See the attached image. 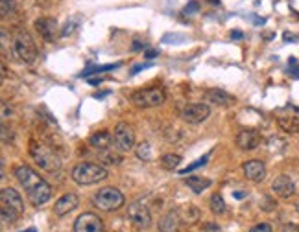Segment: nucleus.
<instances>
[{
  "label": "nucleus",
  "mask_w": 299,
  "mask_h": 232,
  "mask_svg": "<svg viewBox=\"0 0 299 232\" xmlns=\"http://www.w3.org/2000/svg\"><path fill=\"white\" fill-rule=\"evenodd\" d=\"M0 13L2 17H11L17 13L15 0H0Z\"/></svg>",
  "instance_id": "5701e85b"
},
{
  "label": "nucleus",
  "mask_w": 299,
  "mask_h": 232,
  "mask_svg": "<svg viewBox=\"0 0 299 232\" xmlns=\"http://www.w3.org/2000/svg\"><path fill=\"white\" fill-rule=\"evenodd\" d=\"M237 146L244 151H253L261 144V133L257 129H242L237 135Z\"/></svg>",
  "instance_id": "f8f14e48"
},
{
  "label": "nucleus",
  "mask_w": 299,
  "mask_h": 232,
  "mask_svg": "<svg viewBox=\"0 0 299 232\" xmlns=\"http://www.w3.org/2000/svg\"><path fill=\"white\" fill-rule=\"evenodd\" d=\"M135 153H137V157L140 158V160H150V158H152V148H150V144L148 142L138 144Z\"/></svg>",
  "instance_id": "393cba45"
},
{
  "label": "nucleus",
  "mask_w": 299,
  "mask_h": 232,
  "mask_svg": "<svg viewBox=\"0 0 299 232\" xmlns=\"http://www.w3.org/2000/svg\"><path fill=\"white\" fill-rule=\"evenodd\" d=\"M272 190H273V194L277 197H281V199H288L292 195L296 194V184H294V180L288 177V175H279L275 177V180L272 182Z\"/></svg>",
  "instance_id": "4468645a"
},
{
  "label": "nucleus",
  "mask_w": 299,
  "mask_h": 232,
  "mask_svg": "<svg viewBox=\"0 0 299 232\" xmlns=\"http://www.w3.org/2000/svg\"><path fill=\"white\" fill-rule=\"evenodd\" d=\"M131 48H133L135 52H138V50H142V48H144V43H142V41H138V39H135V41H133V46H131Z\"/></svg>",
  "instance_id": "c9c22d12"
},
{
  "label": "nucleus",
  "mask_w": 299,
  "mask_h": 232,
  "mask_svg": "<svg viewBox=\"0 0 299 232\" xmlns=\"http://www.w3.org/2000/svg\"><path fill=\"white\" fill-rule=\"evenodd\" d=\"M275 206H277V203L273 201V199H270V197H264V199L261 201V208L266 210V212H272Z\"/></svg>",
  "instance_id": "2f4dec72"
},
{
  "label": "nucleus",
  "mask_w": 299,
  "mask_h": 232,
  "mask_svg": "<svg viewBox=\"0 0 299 232\" xmlns=\"http://www.w3.org/2000/svg\"><path fill=\"white\" fill-rule=\"evenodd\" d=\"M74 232H104V221L92 212H85L74 221Z\"/></svg>",
  "instance_id": "9b49d317"
},
{
  "label": "nucleus",
  "mask_w": 299,
  "mask_h": 232,
  "mask_svg": "<svg viewBox=\"0 0 299 232\" xmlns=\"http://www.w3.org/2000/svg\"><path fill=\"white\" fill-rule=\"evenodd\" d=\"M242 170H244L245 177L249 180H253V182H261V180H264V177H266V166H264L262 160H257V158L245 160Z\"/></svg>",
  "instance_id": "2eb2a0df"
},
{
  "label": "nucleus",
  "mask_w": 299,
  "mask_h": 232,
  "mask_svg": "<svg viewBox=\"0 0 299 232\" xmlns=\"http://www.w3.org/2000/svg\"><path fill=\"white\" fill-rule=\"evenodd\" d=\"M249 232H272V227H270L268 223H259L255 225V227H251Z\"/></svg>",
  "instance_id": "72a5a7b5"
},
{
  "label": "nucleus",
  "mask_w": 299,
  "mask_h": 232,
  "mask_svg": "<svg viewBox=\"0 0 299 232\" xmlns=\"http://www.w3.org/2000/svg\"><path fill=\"white\" fill-rule=\"evenodd\" d=\"M279 232H299V225L296 223H284Z\"/></svg>",
  "instance_id": "f704fd0d"
},
{
  "label": "nucleus",
  "mask_w": 299,
  "mask_h": 232,
  "mask_svg": "<svg viewBox=\"0 0 299 232\" xmlns=\"http://www.w3.org/2000/svg\"><path fill=\"white\" fill-rule=\"evenodd\" d=\"M198 9H199V4L196 2V0H192V2H189V4L185 6L183 15H192V13H198Z\"/></svg>",
  "instance_id": "7c9ffc66"
},
{
  "label": "nucleus",
  "mask_w": 299,
  "mask_h": 232,
  "mask_svg": "<svg viewBox=\"0 0 299 232\" xmlns=\"http://www.w3.org/2000/svg\"><path fill=\"white\" fill-rule=\"evenodd\" d=\"M209 157H211V153H207V155H203L201 158H198V160H194L192 164H189L185 170H181V175H187L189 172H192V170H196V168H199V166H205L207 164V160H209Z\"/></svg>",
  "instance_id": "cd10ccee"
},
{
  "label": "nucleus",
  "mask_w": 299,
  "mask_h": 232,
  "mask_svg": "<svg viewBox=\"0 0 299 232\" xmlns=\"http://www.w3.org/2000/svg\"><path fill=\"white\" fill-rule=\"evenodd\" d=\"M209 205H211V210H213L215 214H223V212H225V203H223L222 195L220 194L213 195V197H211V201H209Z\"/></svg>",
  "instance_id": "b1692460"
},
{
  "label": "nucleus",
  "mask_w": 299,
  "mask_h": 232,
  "mask_svg": "<svg viewBox=\"0 0 299 232\" xmlns=\"http://www.w3.org/2000/svg\"><path fill=\"white\" fill-rule=\"evenodd\" d=\"M128 217L137 229H148L152 225V214L144 203L135 201L128 205Z\"/></svg>",
  "instance_id": "1a4fd4ad"
},
{
  "label": "nucleus",
  "mask_w": 299,
  "mask_h": 232,
  "mask_svg": "<svg viewBox=\"0 0 299 232\" xmlns=\"http://www.w3.org/2000/svg\"><path fill=\"white\" fill-rule=\"evenodd\" d=\"M24 203L21 194L15 188H2L0 192V214H2V221L8 225H13L23 216Z\"/></svg>",
  "instance_id": "f03ea898"
},
{
  "label": "nucleus",
  "mask_w": 299,
  "mask_h": 232,
  "mask_svg": "<svg viewBox=\"0 0 299 232\" xmlns=\"http://www.w3.org/2000/svg\"><path fill=\"white\" fill-rule=\"evenodd\" d=\"M102 160H104L106 164H120V162H122V157H120V155H116V153L104 151V153H102Z\"/></svg>",
  "instance_id": "c85d7f7f"
},
{
  "label": "nucleus",
  "mask_w": 299,
  "mask_h": 232,
  "mask_svg": "<svg viewBox=\"0 0 299 232\" xmlns=\"http://www.w3.org/2000/svg\"><path fill=\"white\" fill-rule=\"evenodd\" d=\"M209 114H211V109H209L207 103H189L181 111V120L196 126V124L207 120Z\"/></svg>",
  "instance_id": "9d476101"
},
{
  "label": "nucleus",
  "mask_w": 299,
  "mask_h": 232,
  "mask_svg": "<svg viewBox=\"0 0 299 232\" xmlns=\"http://www.w3.org/2000/svg\"><path fill=\"white\" fill-rule=\"evenodd\" d=\"M231 37H233V39H242V37H244V33H242V31H233V33H231Z\"/></svg>",
  "instance_id": "58836bf2"
},
{
  "label": "nucleus",
  "mask_w": 299,
  "mask_h": 232,
  "mask_svg": "<svg viewBox=\"0 0 299 232\" xmlns=\"http://www.w3.org/2000/svg\"><path fill=\"white\" fill-rule=\"evenodd\" d=\"M213 184L211 179L207 177H198V175H194V177H187V186L190 188L194 194H201L205 188H209Z\"/></svg>",
  "instance_id": "412c9836"
},
{
  "label": "nucleus",
  "mask_w": 299,
  "mask_h": 232,
  "mask_svg": "<svg viewBox=\"0 0 299 232\" xmlns=\"http://www.w3.org/2000/svg\"><path fill=\"white\" fill-rule=\"evenodd\" d=\"M35 30L41 37L48 41V43H52L55 37H57V23H55V19H50V17H41L35 21Z\"/></svg>",
  "instance_id": "ddd939ff"
},
{
  "label": "nucleus",
  "mask_w": 299,
  "mask_h": 232,
  "mask_svg": "<svg viewBox=\"0 0 299 232\" xmlns=\"http://www.w3.org/2000/svg\"><path fill=\"white\" fill-rule=\"evenodd\" d=\"M108 175L109 173L104 166L94 164V162H80L72 170V180L82 184V186H89V184L100 182V180L108 179Z\"/></svg>",
  "instance_id": "20e7f679"
},
{
  "label": "nucleus",
  "mask_w": 299,
  "mask_h": 232,
  "mask_svg": "<svg viewBox=\"0 0 299 232\" xmlns=\"http://www.w3.org/2000/svg\"><path fill=\"white\" fill-rule=\"evenodd\" d=\"M124 195L118 188H113V186H106L98 190L94 197H92V203L94 206H98L100 210L104 212H113V210H118L120 206H124Z\"/></svg>",
  "instance_id": "39448f33"
},
{
  "label": "nucleus",
  "mask_w": 299,
  "mask_h": 232,
  "mask_svg": "<svg viewBox=\"0 0 299 232\" xmlns=\"http://www.w3.org/2000/svg\"><path fill=\"white\" fill-rule=\"evenodd\" d=\"M179 225H181V217L177 212H168V214H164L161 217V221H159V231L161 232H177L179 231Z\"/></svg>",
  "instance_id": "a211bd4d"
},
{
  "label": "nucleus",
  "mask_w": 299,
  "mask_h": 232,
  "mask_svg": "<svg viewBox=\"0 0 299 232\" xmlns=\"http://www.w3.org/2000/svg\"><path fill=\"white\" fill-rule=\"evenodd\" d=\"M113 144L120 153H128L135 146V131L130 124L120 122L113 131Z\"/></svg>",
  "instance_id": "6e6552de"
},
{
  "label": "nucleus",
  "mask_w": 299,
  "mask_h": 232,
  "mask_svg": "<svg viewBox=\"0 0 299 232\" xmlns=\"http://www.w3.org/2000/svg\"><path fill=\"white\" fill-rule=\"evenodd\" d=\"M179 162H181V157L176 155V153H166V155H163L161 157V166L164 168V170H168V172L177 170Z\"/></svg>",
  "instance_id": "4be33fe9"
},
{
  "label": "nucleus",
  "mask_w": 299,
  "mask_h": 232,
  "mask_svg": "<svg viewBox=\"0 0 299 232\" xmlns=\"http://www.w3.org/2000/svg\"><path fill=\"white\" fill-rule=\"evenodd\" d=\"M89 144L98 151H108L109 146L113 144V135L109 131H98L89 138Z\"/></svg>",
  "instance_id": "6ab92c4d"
},
{
  "label": "nucleus",
  "mask_w": 299,
  "mask_h": 232,
  "mask_svg": "<svg viewBox=\"0 0 299 232\" xmlns=\"http://www.w3.org/2000/svg\"><path fill=\"white\" fill-rule=\"evenodd\" d=\"M13 173H15L17 180L21 182V186L26 190L28 199L31 201L33 206H41V205H45L52 197V186L45 179H41L30 166L26 164L17 166Z\"/></svg>",
  "instance_id": "f257e3e1"
},
{
  "label": "nucleus",
  "mask_w": 299,
  "mask_h": 232,
  "mask_svg": "<svg viewBox=\"0 0 299 232\" xmlns=\"http://www.w3.org/2000/svg\"><path fill=\"white\" fill-rule=\"evenodd\" d=\"M203 232H222V229L216 221H207L203 223Z\"/></svg>",
  "instance_id": "473e14b6"
},
{
  "label": "nucleus",
  "mask_w": 299,
  "mask_h": 232,
  "mask_svg": "<svg viewBox=\"0 0 299 232\" xmlns=\"http://www.w3.org/2000/svg\"><path fill=\"white\" fill-rule=\"evenodd\" d=\"M150 65H137V67H133L131 68V74H137L138 70H144V68H148Z\"/></svg>",
  "instance_id": "4c0bfd02"
},
{
  "label": "nucleus",
  "mask_w": 299,
  "mask_h": 232,
  "mask_svg": "<svg viewBox=\"0 0 299 232\" xmlns=\"http://www.w3.org/2000/svg\"><path fill=\"white\" fill-rule=\"evenodd\" d=\"M118 65H104V67H89L87 70H83L82 72V77H89V76L92 74H98V72H106V70H113V68H116Z\"/></svg>",
  "instance_id": "bb28decb"
},
{
  "label": "nucleus",
  "mask_w": 299,
  "mask_h": 232,
  "mask_svg": "<svg viewBox=\"0 0 299 232\" xmlns=\"http://www.w3.org/2000/svg\"><path fill=\"white\" fill-rule=\"evenodd\" d=\"M292 76H294V77H299V68H298V70H294V72H292Z\"/></svg>",
  "instance_id": "79ce46f5"
},
{
  "label": "nucleus",
  "mask_w": 299,
  "mask_h": 232,
  "mask_svg": "<svg viewBox=\"0 0 299 232\" xmlns=\"http://www.w3.org/2000/svg\"><path fill=\"white\" fill-rule=\"evenodd\" d=\"M164 92L161 89H142V90H137L131 94V103L138 107V109H150V107H159V105L164 103Z\"/></svg>",
  "instance_id": "0eeeda50"
},
{
  "label": "nucleus",
  "mask_w": 299,
  "mask_h": 232,
  "mask_svg": "<svg viewBox=\"0 0 299 232\" xmlns=\"http://www.w3.org/2000/svg\"><path fill=\"white\" fill-rule=\"evenodd\" d=\"M205 102L213 105H220V107H229L235 103V96H231L229 92L223 89H209L205 92Z\"/></svg>",
  "instance_id": "f3484780"
},
{
  "label": "nucleus",
  "mask_w": 299,
  "mask_h": 232,
  "mask_svg": "<svg viewBox=\"0 0 299 232\" xmlns=\"http://www.w3.org/2000/svg\"><path fill=\"white\" fill-rule=\"evenodd\" d=\"M30 155L31 158L35 160L39 164L41 170H45V172H57L59 168H61V160L57 157V153H55L50 146H46L43 142H37V140H31L30 142Z\"/></svg>",
  "instance_id": "7ed1b4c3"
},
{
  "label": "nucleus",
  "mask_w": 299,
  "mask_h": 232,
  "mask_svg": "<svg viewBox=\"0 0 299 232\" xmlns=\"http://www.w3.org/2000/svg\"><path fill=\"white\" fill-rule=\"evenodd\" d=\"M279 128L288 135H299V118L298 116H279L277 118Z\"/></svg>",
  "instance_id": "aec40b11"
},
{
  "label": "nucleus",
  "mask_w": 299,
  "mask_h": 232,
  "mask_svg": "<svg viewBox=\"0 0 299 232\" xmlns=\"http://www.w3.org/2000/svg\"><path fill=\"white\" fill-rule=\"evenodd\" d=\"M185 35H176V33H168V35H164L163 37V43H174V45H179V43H183L185 41Z\"/></svg>",
  "instance_id": "c756f323"
},
{
  "label": "nucleus",
  "mask_w": 299,
  "mask_h": 232,
  "mask_svg": "<svg viewBox=\"0 0 299 232\" xmlns=\"http://www.w3.org/2000/svg\"><path fill=\"white\" fill-rule=\"evenodd\" d=\"M157 55H159L157 50H146V53H144L146 59H154V57H157Z\"/></svg>",
  "instance_id": "e433bc0d"
},
{
  "label": "nucleus",
  "mask_w": 299,
  "mask_h": 232,
  "mask_svg": "<svg viewBox=\"0 0 299 232\" xmlns=\"http://www.w3.org/2000/svg\"><path fill=\"white\" fill-rule=\"evenodd\" d=\"M23 232H37V231H35V229L31 227V229H28V231H23Z\"/></svg>",
  "instance_id": "37998d69"
},
{
  "label": "nucleus",
  "mask_w": 299,
  "mask_h": 232,
  "mask_svg": "<svg viewBox=\"0 0 299 232\" xmlns=\"http://www.w3.org/2000/svg\"><path fill=\"white\" fill-rule=\"evenodd\" d=\"M235 197H237V199H242V197H245V195H247V192H235Z\"/></svg>",
  "instance_id": "ea45409f"
},
{
  "label": "nucleus",
  "mask_w": 299,
  "mask_h": 232,
  "mask_svg": "<svg viewBox=\"0 0 299 232\" xmlns=\"http://www.w3.org/2000/svg\"><path fill=\"white\" fill-rule=\"evenodd\" d=\"M13 48H15L17 57L26 63V65H31L33 61L37 59V46L33 43V39L30 37L28 31H17L15 39H13Z\"/></svg>",
  "instance_id": "423d86ee"
},
{
  "label": "nucleus",
  "mask_w": 299,
  "mask_h": 232,
  "mask_svg": "<svg viewBox=\"0 0 299 232\" xmlns=\"http://www.w3.org/2000/svg\"><path fill=\"white\" fill-rule=\"evenodd\" d=\"M78 26H80V17H72V19L67 21V24H65V28H63V31H61V37H69V35H72Z\"/></svg>",
  "instance_id": "a878e982"
},
{
  "label": "nucleus",
  "mask_w": 299,
  "mask_h": 232,
  "mask_svg": "<svg viewBox=\"0 0 299 232\" xmlns=\"http://www.w3.org/2000/svg\"><path fill=\"white\" fill-rule=\"evenodd\" d=\"M80 205V199H78L76 194H65L61 195L54 205V214L55 216H67L69 212H72L74 208H78Z\"/></svg>",
  "instance_id": "dca6fc26"
},
{
  "label": "nucleus",
  "mask_w": 299,
  "mask_h": 232,
  "mask_svg": "<svg viewBox=\"0 0 299 232\" xmlns=\"http://www.w3.org/2000/svg\"><path fill=\"white\" fill-rule=\"evenodd\" d=\"M89 83H91V85H100V83H102V77H98V79H89Z\"/></svg>",
  "instance_id": "a19ab883"
},
{
  "label": "nucleus",
  "mask_w": 299,
  "mask_h": 232,
  "mask_svg": "<svg viewBox=\"0 0 299 232\" xmlns=\"http://www.w3.org/2000/svg\"><path fill=\"white\" fill-rule=\"evenodd\" d=\"M296 210H298V212H299V203H298V205H296Z\"/></svg>",
  "instance_id": "c03bdc74"
}]
</instances>
